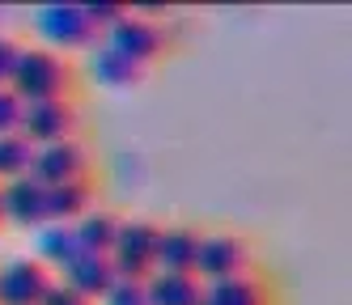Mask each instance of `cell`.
Returning <instances> with one entry per match:
<instances>
[{"label":"cell","instance_id":"obj_21","mask_svg":"<svg viewBox=\"0 0 352 305\" xmlns=\"http://www.w3.org/2000/svg\"><path fill=\"white\" fill-rule=\"evenodd\" d=\"M38 305H94V301H85L81 293H72L64 280H56L52 275V284H47V293H43V301Z\"/></svg>","mask_w":352,"mask_h":305},{"label":"cell","instance_id":"obj_24","mask_svg":"<svg viewBox=\"0 0 352 305\" xmlns=\"http://www.w3.org/2000/svg\"><path fill=\"white\" fill-rule=\"evenodd\" d=\"M5 17H9V13H5V9H0V21H5ZM0 34H5V30H0Z\"/></svg>","mask_w":352,"mask_h":305},{"label":"cell","instance_id":"obj_12","mask_svg":"<svg viewBox=\"0 0 352 305\" xmlns=\"http://www.w3.org/2000/svg\"><path fill=\"white\" fill-rule=\"evenodd\" d=\"M199 305H272V293L259 271H238L204 284V301Z\"/></svg>","mask_w":352,"mask_h":305},{"label":"cell","instance_id":"obj_3","mask_svg":"<svg viewBox=\"0 0 352 305\" xmlns=\"http://www.w3.org/2000/svg\"><path fill=\"white\" fill-rule=\"evenodd\" d=\"M157 234H162V225L148 221V216L119 221L115 246H111V254H107L111 267H115V280H148V275H153Z\"/></svg>","mask_w":352,"mask_h":305},{"label":"cell","instance_id":"obj_23","mask_svg":"<svg viewBox=\"0 0 352 305\" xmlns=\"http://www.w3.org/2000/svg\"><path fill=\"white\" fill-rule=\"evenodd\" d=\"M17 38L0 34V89H9V72H13V60H17Z\"/></svg>","mask_w":352,"mask_h":305},{"label":"cell","instance_id":"obj_22","mask_svg":"<svg viewBox=\"0 0 352 305\" xmlns=\"http://www.w3.org/2000/svg\"><path fill=\"white\" fill-rule=\"evenodd\" d=\"M17 123H21V102L9 89H0V136L17 132Z\"/></svg>","mask_w":352,"mask_h":305},{"label":"cell","instance_id":"obj_1","mask_svg":"<svg viewBox=\"0 0 352 305\" xmlns=\"http://www.w3.org/2000/svg\"><path fill=\"white\" fill-rule=\"evenodd\" d=\"M68 89H72V68H68L64 56H56V51H47L38 43L17 47V60H13V72H9V93L21 106L68 98Z\"/></svg>","mask_w":352,"mask_h":305},{"label":"cell","instance_id":"obj_13","mask_svg":"<svg viewBox=\"0 0 352 305\" xmlns=\"http://www.w3.org/2000/svg\"><path fill=\"white\" fill-rule=\"evenodd\" d=\"M94 208V183H60V187H43V216L47 225H72Z\"/></svg>","mask_w":352,"mask_h":305},{"label":"cell","instance_id":"obj_17","mask_svg":"<svg viewBox=\"0 0 352 305\" xmlns=\"http://www.w3.org/2000/svg\"><path fill=\"white\" fill-rule=\"evenodd\" d=\"M119 221H123V216H115V212H107V208H89L85 216L72 221V238H77V246H81L85 254H111L115 234H119Z\"/></svg>","mask_w":352,"mask_h":305},{"label":"cell","instance_id":"obj_5","mask_svg":"<svg viewBox=\"0 0 352 305\" xmlns=\"http://www.w3.org/2000/svg\"><path fill=\"white\" fill-rule=\"evenodd\" d=\"M77 127H81L77 102H72V98H52V102H30V106H21L17 132L38 148V144L72 140V136H77Z\"/></svg>","mask_w":352,"mask_h":305},{"label":"cell","instance_id":"obj_10","mask_svg":"<svg viewBox=\"0 0 352 305\" xmlns=\"http://www.w3.org/2000/svg\"><path fill=\"white\" fill-rule=\"evenodd\" d=\"M144 72H148V68L132 64L128 56H119V51H115L111 43H102V38L89 47V81H94L98 89L128 93V89H136V85L144 81Z\"/></svg>","mask_w":352,"mask_h":305},{"label":"cell","instance_id":"obj_15","mask_svg":"<svg viewBox=\"0 0 352 305\" xmlns=\"http://www.w3.org/2000/svg\"><path fill=\"white\" fill-rule=\"evenodd\" d=\"M144 301L148 305H199L204 284L191 271H153L144 280Z\"/></svg>","mask_w":352,"mask_h":305},{"label":"cell","instance_id":"obj_7","mask_svg":"<svg viewBox=\"0 0 352 305\" xmlns=\"http://www.w3.org/2000/svg\"><path fill=\"white\" fill-rule=\"evenodd\" d=\"M102 43H111L119 56H128L132 64H140V68H148L153 60H162V51H166V43H170V34H166V25L162 21H153L148 13H140V9H128V17H123L115 30L102 38Z\"/></svg>","mask_w":352,"mask_h":305},{"label":"cell","instance_id":"obj_2","mask_svg":"<svg viewBox=\"0 0 352 305\" xmlns=\"http://www.w3.org/2000/svg\"><path fill=\"white\" fill-rule=\"evenodd\" d=\"M30 30H34L38 47L56 51V56L89 51L98 43V34L89 30V21H85V9L81 5H64V0H56V5H38L30 13Z\"/></svg>","mask_w":352,"mask_h":305},{"label":"cell","instance_id":"obj_18","mask_svg":"<svg viewBox=\"0 0 352 305\" xmlns=\"http://www.w3.org/2000/svg\"><path fill=\"white\" fill-rule=\"evenodd\" d=\"M30 161H34V144L21 136V132L0 136V183L26 178V174H30Z\"/></svg>","mask_w":352,"mask_h":305},{"label":"cell","instance_id":"obj_4","mask_svg":"<svg viewBox=\"0 0 352 305\" xmlns=\"http://www.w3.org/2000/svg\"><path fill=\"white\" fill-rule=\"evenodd\" d=\"M238 271H255V254H250V242H242L238 234H199L195 242V263L191 275L199 284H212V280L238 275Z\"/></svg>","mask_w":352,"mask_h":305},{"label":"cell","instance_id":"obj_8","mask_svg":"<svg viewBox=\"0 0 352 305\" xmlns=\"http://www.w3.org/2000/svg\"><path fill=\"white\" fill-rule=\"evenodd\" d=\"M47 284H52V271L38 267L30 254L0 263V305H38Z\"/></svg>","mask_w":352,"mask_h":305},{"label":"cell","instance_id":"obj_6","mask_svg":"<svg viewBox=\"0 0 352 305\" xmlns=\"http://www.w3.org/2000/svg\"><path fill=\"white\" fill-rule=\"evenodd\" d=\"M30 178L38 187H60V183H81V178H89L85 140L72 136V140H56V144H38L34 161H30Z\"/></svg>","mask_w":352,"mask_h":305},{"label":"cell","instance_id":"obj_19","mask_svg":"<svg viewBox=\"0 0 352 305\" xmlns=\"http://www.w3.org/2000/svg\"><path fill=\"white\" fill-rule=\"evenodd\" d=\"M81 9H85V21H89V30L98 38H107L115 25L128 17V5H81Z\"/></svg>","mask_w":352,"mask_h":305},{"label":"cell","instance_id":"obj_16","mask_svg":"<svg viewBox=\"0 0 352 305\" xmlns=\"http://www.w3.org/2000/svg\"><path fill=\"white\" fill-rule=\"evenodd\" d=\"M195 242H199V234H195L191 225H162L153 271H191V263H195Z\"/></svg>","mask_w":352,"mask_h":305},{"label":"cell","instance_id":"obj_20","mask_svg":"<svg viewBox=\"0 0 352 305\" xmlns=\"http://www.w3.org/2000/svg\"><path fill=\"white\" fill-rule=\"evenodd\" d=\"M94 305H148L144 301V280H115Z\"/></svg>","mask_w":352,"mask_h":305},{"label":"cell","instance_id":"obj_14","mask_svg":"<svg viewBox=\"0 0 352 305\" xmlns=\"http://www.w3.org/2000/svg\"><path fill=\"white\" fill-rule=\"evenodd\" d=\"M72 254H81L77 238H72V225H38L34 234H30V259L47 271H60Z\"/></svg>","mask_w":352,"mask_h":305},{"label":"cell","instance_id":"obj_11","mask_svg":"<svg viewBox=\"0 0 352 305\" xmlns=\"http://www.w3.org/2000/svg\"><path fill=\"white\" fill-rule=\"evenodd\" d=\"M56 280H64V284L72 289V293H81L85 301H98L111 284H115V267H111V259L107 254H72V259L56 271Z\"/></svg>","mask_w":352,"mask_h":305},{"label":"cell","instance_id":"obj_9","mask_svg":"<svg viewBox=\"0 0 352 305\" xmlns=\"http://www.w3.org/2000/svg\"><path fill=\"white\" fill-rule=\"evenodd\" d=\"M0 216H5V225L26 229V234H34L38 225H47V216H43V187L30 174L13 178V183H0Z\"/></svg>","mask_w":352,"mask_h":305},{"label":"cell","instance_id":"obj_25","mask_svg":"<svg viewBox=\"0 0 352 305\" xmlns=\"http://www.w3.org/2000/svg\"><path fill=\"white\" fill-rule=\"evenodd\" d=\"M0 225H5V216H0Z\"/></svg>","mask_w":352,"mask_h":305}]
</instances>
